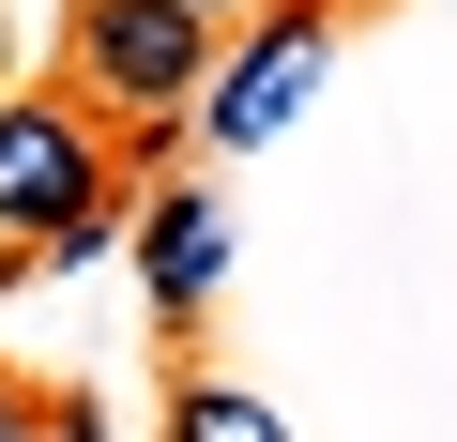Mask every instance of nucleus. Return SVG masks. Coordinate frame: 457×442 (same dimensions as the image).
<instances>
[{
    "label": "nucleus",
    "instance_id": "7ed1b4c3",
    "mask_svg": "<svg viewBox=\"0 0 457 442\" xmlns=\"http://www.w3.org/2000/svg\"><path fill=\"white\" fill-rule=\"evenodd\" d=\"M320 62H336V16H320V0H275V31L213 46V77H198V138L260 153V138H275V122L320 92Z\"/></svg>",
    "mask_w": 457,
    "mask_h": 442
},
{
    "label": "nucleus",
    "instance_id": "0eeeda50",
    "mask_svg": "<svg viewBox=\"0 0 457 442\" xmlns=\"http://www.w3.org/2000/svg\"><path fill=\"white\" fill-rule=\"evenodd\" d=\"M183 16H213V31H228V16H260V0H183Z\"/></svg>",
    "mask_w": 457,
    "mask_h": 442
},
{
    "label": "nucleus",
    "instance_id": "39448f33",
    "mask_svg": "<svg viewBox=\"0 0 457 442\" xmlns=\"http://www.w3.org/2000/svg\"><path fill=\"white\" fill-rule=\"evenodd\" d=\"M168 442H290V427H275L245 381H183V396H168Z\"/></svg>",
    "mask_w": 457,
    "mask_h": 442
},
{
    "label": "nucleus",
    "instance_id": "423d86ee",
    "mask_svg": "<svg viewBox=\"0 0 457 442\" xmlns=\"http://www.w3.org/2000/svg\"><path fill=\"white\" fill-rule=\"evenodd\" d=\"M0 442H46V412H31V396H16V381H0Z\"/></svg>",
    "mask_w": 457,
    "mask_h": 442
},
{
    "label": "nucleus",
    "instance_id": "1a4fd4ad",
    "mask_svg": "<svg viewBox=\"0 0 457 442\" xmlns=\"http://www.w3.org/2000/svg\"><path fill=\"white\" fill-rule=\"evenodd\" d=\"M0 275H16V245H0Z\"/></svg>",
    "mask_w": 457,
    "mask_h": 442
},
{
    "label": "nucleus",
    "instance_id": "6e6552de",
    "mask_svg": "<svg viewBox=\"0 0 457 442\" xmlns=\"http://www.w3.org/2000/svg\"><path fill=\"white\" fill-rule=\"evenodd\" d=\"M46 442H92V427H77V412H46Z\"/></svg>",
    "mask_w": 457,
    "mask_h": 442
},
{
    "label": "nucleus",
    "instance_id": "f03ea898",
    "mask_svg": "<svg viewBox=\"0 0 457 442\" xmlns=\"http://www.w3.org/2000/svg\"><path fill=\"white\" fill-rule=\"evenodd\" d=\"M77 213H122L107 198V153H92L77 92H16V107H0V245H62Z\"/></svg>",
    "mask_w": 457,
    "mask_h": 442
},
{
    "label": "nucleus",
    "instance_id": "20e7f679",
    "mask_svg": "<svg viewBox=\"0 0 457 442\" xmlns=\"http://www.w3.org/2000/svg\"><path fill=\"white\" fill-rule=\"evenodd\" d=\"M137 290H153L168 321H198V305L228 290V213H213L198 183H168V198H137Z\"/></svg>",
    "mask_w": 457,
    "mask_h": 442
},
{
    "label": "nucleus",
    "instance_id": "f257e3e1",
    "mask_svg": "<svg viewBox=\"0 0 457 442\" xmlns=\"http://www.w3.org/2000/svg\"><path fill=\"white\" fill-rule=\"evenodd\" d=\"M213 77V16H183V0H77V107L168 138Z\"/></svg>",
    "mask_w": 457,
    "mask_h": 442
}]
</instances>
